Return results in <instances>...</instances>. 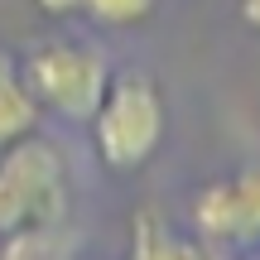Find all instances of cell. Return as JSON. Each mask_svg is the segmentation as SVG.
<instances>
[{"label":"cell","instance_id":"11","mask_svg":"<svg viewBox=\"0 0 260 260\" xmlns=\"http://www.w3.org/2000/svg\"><path fill=\"white\" fill-rule=\"evenodd\" d=\"M255 260H260V255H255Z\"/></svg>","mask_w":260,"mask_h":260},{"label":"cell","instance_id":"10","mask_svg":"<svg viewBox=\"0 0 260 260\" xmlns=\"http://www.w3.org/2000/svg\"><path fill=\"white\" fill-rule=\"evenodd\" d=\"M236 10H241V19H246L251 29H260V0H241Z\"/></svg>","mask_w":260,"mask_h":260},{"label":"cell","instance_id":"8","mask_svg":"<svg viewBox=\"0 0 260 260\" xmlns=\"http://www.w3.org/2000/svg\"><path fill=\"white\" fill-rule=\"evenodd\" d=\"M159 0H77V10L96 19V24H111V29H130V24H145L154 15Z\"/></svg>","mask_w":260,"mask_h":260},{"label":"cell","instance_id":"7","mask_svg":"<svg viewBox=\"0 0 260 260\" xmlns=\"http://www.w3.org/2000/svg\"><path fill=\"white\" fill-rule=\"evenodd\" d=\"M0 260H73V236L58 226H24V232L5 236Z\"/></svg>","mask_w":260,"mask_h":260},{"label":"cell","instance_id":"9","mask_svg":"<svg viewBox=\"0 0 260 260\" xmlns=\"http://www.w3.org/2000/svg\"><path fill=\"white\" fill-rule=\"evenodd\" d=\"M39 10H44V15H73L77 10V0H34Z\"/></svg>","mask_w":260,"mask_h":260},{"label":"cell","instance_id":"5","mask_svg":"<svg viewBox=\"0 0 260 260\" xmlns=\"http://www.w3.org/2000/svg\"><path fill=\"white\" fill-rule=\"evenodd\" d=\"M130 260H207V255H203L198 241L169 232L164 217L145 207V212H135V222H130Z\"/></svg>","mask_w":260,"mask_h":260},{"label":"cell","instance_id":"4","mask_svg":"<svg viewBox=\"0 0 260 260\" xmlns=\"http://www.w3.org/2000/svg\"><path fill=\"white\" fill-rule=\"evenodd\" d=\"M193 222L217 246H251L260 241V169H241L217 178L193 198Z\"/></svg>","mask_w":260,"mask_h":260},{"label":"cell","instance_id":"1","mask_svg":"<svg viewBox=\"0 0 260 260\" xmlns=\"http://www.w3.org/2000/svg\"><path fill=\"white\" fill-rule=\"evenodd\" d=\"M68 212V164L53 140L19 135L0 145V236L24 226H58Z\"/></svg>","mask_w":260,"mask_h":260},{"label":"cell","instance_id":"2","mask_svg":"<svg viewBox=\"0 0 260 260\" xmlns=\"http://www.w3.org/2000/svg\"><path fill=\"white\" fill-rule=\"evenodd\" d=\"M19 77L39 106H53L68 121H92V111L106 96V82H111V63L96 44L63 34L29 48L19 63Z\"/></svg>","mask_w":260,"mask_h":260},{"label":"cell","instance_id":"6","mask_svg":"<svg viewBox=\"0 0 260 260\" xmlns=\"http://www.w3.org/2000/svg\"><path fill=\"white\" fill-rule=\"evenodd\" d=\"M34 125H39V102L19 77V63L0 53V145L29 135Z\"/></svg>","mask_w":260,"mask_h":260},{"label":"cell","instance_id":"3","mask_svg":"<svg viewBox=\"0 0 260 260\" xmlns=\"http://www.w3.org/2000/svg\"><path fill=\"white\" fill-rule=\"evenodd\" d=\"M96 154L111 169H140L164 140V96L149 73H116L92 111Z\"/></svg>","mask_w":260,"mask_h":260}]
</instances>
